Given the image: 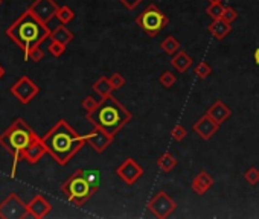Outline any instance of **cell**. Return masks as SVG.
Returning a JSON list of instances; mask_svg holds the SVG:
<instances>
[{
  "mask_svg": "<svg viewBox=\"0 0 259 219\" xmlns=\"http://www.w3.org/2000/svg\"><path fill=\"white\" fill-rule=\"evenodd\" d=\"M11 93H13V96L20 104H29L34 97L40 93V87L31 78L21 76L13 87H11Z\"/></svg>",
  "mask_w": 259,
  "mask_h": 219,
  "instance_id": "obj_9",
  "label": "cell"
},
{
  "mask_svg": "<svg viewBox=\"0 0 259 219\" xmlns=\"http://www.w3.org/2000/svg\"><path fill=\"white\" fill-rule=\"evenodd\" d=\"M44 154H48V148H46V145L43 143L41 137H38V139H35L25 151H23L21 158L23 160H26L28 163H31V164H35L41 160V157Z\"/></svg>",
  "mask_w": 259,
  "mask_h": 219,
  "instance_id": "obj_14",
  "label": "cell"
},
{
  "mask_svg": "<svg viewBox=\"0 0 259 219\" xmlns=\"http://www.w3.org/2000/svg\"><path fill=\"white\" fill-rule=\"evenodd\" d=\"M207 31L214 35L217 40H222V38H226L227 34H230L232 26H230V23H226L224 20L217 18V20H214L209 24Z\"/></svg>",
  "mask_w": 259,
  "mask_h": 219,
  "instance_id": "obj_19",
  "label": "cell"
},
{
  "mask_svg": "<svg viewBox=\"0 0 259 219\" xmlns=\"http://www.w3.org/2000/svg\"><path fill=\"white\" fill-rule=\"evenodd\" d=\"M222 11H224V6H222V2H218V3H209V6L206 8V14L210 16L214 20H217V18H221Z\"/></svg>",
  "mask_w": 259,
  "mask_h": 219,
  "instance_id": "obj_28",
  "label": "cell"
},
{
  "mask_svg": "<svg viewBox=\"0 0 259 219\" xmlns=\"http://www.w3.org/2000/svg\"><path fill=\"white\" fill-rule=\"evenodd\" d=\"M35 139H38V136L28 127V124L21 117L17 119L6 131L0 134V145L13 155V160H14L13 169H11V178L16 177L17 166H18L23 151H25Z\"/></svg>",
  "mask_w": 259,
  "mask_h": 219,
  "instance_id": "obj_4",
  "label": "cell"
},
{
  "mask_svg": "<svg viewBox=\"0 0 259 219\" xmlns=\"http://www.w3.org/2000/svg\"><path fill=\"white\" fill-rule=\"evenodd\" d=\"M58 9H60V6L56 5L55 0H35V2H32V5L28 8V11L32 12V14L44 24L49 20H52L54 17H56Z\"/></svg>",
  "mask_w": 259,
  "mask_h": 219,
  "instance_id": "obj_12",
  "label": "cell"
},
{
  "mask_svg": "<svg viewBox=\"0 0 259 219\" xmlns=\"http://www.w3.org/2000/svg\"><path fill=\"white\" fill-rule=\"evenodd\" d=\"M98 104H99V102H98L93 96H86L84 99H82V102H81L82 108L86 110V113H92L93 110L98 107Z\"/></svg>",
  "mask_w": 259,
  "mask_h": 219,
  "instance_id": "obj_33",
  "label": "cell"
},
{
  "mask_svg": "<svg viewBox=\"0 0 259 219\" xmlns=\"http://www.w3.org/2000/svg\"><path fill=\"white\" fill-rule=\"evenodd\" d=\"M220 125L217 122L212 119L207 113H204L202 117H200L195 124L192 125V129L197 136H200L203 140H210L212 137L215 136L217 131H218Z\"/></svg>",
  "mask_w": 259,
  "mask_h": 219,
  "instance_id": "obj_13",
  "label": "cell"
},
{
  "mask_svg": "<svg viewBox=\"0 0 259 219\" xmlns=\"http://www.w3.org/2000/svg\"><path fill=\"white\" fill-rule=\"evenodd\" d=\"M43 58H44V52L41 51L40 46H35L34 49H31L28 55H25V59H26V61L31 59L32 63H40Z\"/></svg>",
  "mask_w": 259,
  "mask_h": 219,
  "instance_id": "obj_31",
  "label": "cell"
},
{
  "mask_svg": "<svg viewBox=\"0 0 259 219\" xmlns=\"http://www.w3.org/2000/svg\"><path fill=\"white\" fill-rule=\"evenodd\" d=\"M212 119H214L218 125H222L224 122L232 116V110L222 102L221 99L215 101L214 104H212L209 108H207V111H206Z\"/></svg>",
  "mask_w": 259,
  "mask_h": 219,
  "instance_id": "obj_15",
  "label": "cell"
},
{
  "mask_svg": "<svg viewBox=\"0 0 259 219\" xmlns=\"http://www.w3.org/2000/svg\"><path fill=\"white\" fill-rule=\"evenodd\" d=\"M244 180L249 182L250 186H256L258 182H259V169L255 167V166L249 167L244 172Z\"/></svg>",
  "mask_w": 259,
  "mask_h": 219,
  "instance_id": "obj_29",
  "label": "cell"
},
{
  "mask_svg": "<svg viewBox=\"0 0 259 219\" xmlns=\"http://www.w3.org/2000/svg\"><path fill=\"white\" fill-rule=\"evenodd\" d=\"M119 2H121L128 11H133V9H136L140 3H142L144 0H119Z\"/></svg>",
  "mask_w": 259,
  "mask_h": 219,
  "instance_id": "obj_36",
  "label": "cell"
},
{
  "mask_svg": "<svg viewBox=\"0 0 259 219\" xmlns=\"http://www.w3.org/2000/svg\"><path fill=\"white\" fill-rule=\"evenodd\" d=\"M148 210L159 219H166L177 210V202H175L172 197H169L166 192L160 190L149 200Z\"/></svg>",
  "mask_w": 259,
  "mask_h": 219,
  "instance_id": "obj_8",
  "label": "cell"
},
{
  "mask_svg": "<svg viewBox=\"0 0 259 219\" xmlns=\"http://www.w3.org/2000/svg\"><path fill=\"white\" fill-rule=\"evenodd\" d=\"M215 184V180L214 177H212L209 172H206V170H202L197 177H194L192 180V190L194 193H197L198 197H203V195L212 189V186Z\"/></svg>",
  "mask_w": 259,
  "mask_h": 219,
  "instance_id": "obj_16",
  "label": "cell"
},
{
  "mask_svg": "<svg viewBox=\"0 0 259 219\" xmlns=\"http://www.w3.org/2000/svg\"><path fill=\"white\" fill-rule=\"evenodd\" d=\"M237 18H238V12H237V9H233L232 6H224V11H222L221 20H224L226 23H230V24H232Z\"/></svg>",
  "mask_w": 259,
  "mask_h": 219,
  "instance_id": "obj_32",
  "label": "cell"
},
{
  "mask_svg": "<svg viewBox=\"0 0 259 219\" xmlns=\"http://www.w3.org/2000/svg\"><path fill=\"white\" fill-rule=\"evenodd\" d=\"M84 139H86V143L90 146V148H93V151L98 152V154H102L113 143L114 136L110 132H107L105 129H102V128L95 127L92 132L86 134Z\"/></svg>",
  "mask_w": 259,
  "mask_h": 219,
  "instance_id": "obj_11",
  "label": "cell"
},
{
  "mask_svg": "<svg viewBox=\"0 0 259 219\" xmlns=\"http://www.w3.org/2000/svg\"><path fill=\"white\" fill-rule=\"evenodd\" d=\"M5 76V69L2 67V66H0V79H2Z\"/></svg>",
  "mask_w": 259,
  "mask_h": 219,
  "instance_id": "obj_38",
  "label": "cell"
},
{
  "mask_svg": "<svg viewBox=\"0 0 259 219\" xmlns=\"http://www.w3.org/2000/svg\"><path fill=\"white\" fill-rule=\"evenodd\" d=\"M66 44H61V43H58V41H55V40H51V43H49V46H48V51H49V54L52 55V56H55V58H58V56H61L64 52H66Z\"/></svg>",
  "mask_w": 259,
  "mask_h": 219,
  "instance_id": "obj_30",
  "label": "cell"
},
{
  "mask_svg": "<svg viewBox=\"0 0 259 219\" xmlns=\"http://www.w3.org/2000/svg\"><path fill=\"white\" fill-rule=\"evenodd\" d=\"M82 174H84V177L87 178V181L90 182L93 187L99 189V182H101L99 170H96V169H82Z\"/></svg>",
  "mask_w": 259,
  "mask_h": 219,
  "instance_id": "obj_25",
  "label": "cell"
},
{
  "mask_svg": "<svg viewBox=\"0 0 259 219\" xmlns=\"http://www.w3.org/2000/svg\"><path fill=\"white\" fill-rule=\"evenodd\" d=\"M41 140L48 148V154L61 166L67 164L86 145L84 136H79L64 119L58 120Z\"/></svg>",
  "mask_w": 259,
  "mask_h": 219,
  "instance_id": "obj_1",
  "label": "cell"
},
{
  "mask_svg": "<svg viewBox=\"0 0 259 219\" xmlns=\"http://www.w3.org/2000/svg\"><path fill=\"white\" fill-rule=\"evenodd\" d=\"M209 3H218V2H222V0H206Z\"/></svg>",
  "mask_w": 259,
  "mask_h": 219,
  "instance_id": "obj_39",
  "label": "cell"
},
{
  "mask_svg": "<svg viewBox=\"0 0 259 219\" xmlns=\"http://www.w3.org/2000/svg\"><path fill=\"white\" fill-rule=\"evenodd\" d=\"M136 23L142 28V31L148 36L152 38V36H156L168 26L169 18L154 3H151L136 17Z\"/></svg>",
  "mask_w": 259,
  "mask_h": 219,
  "instance_id": "obj_6",
  "label": "cell"
},
{
  "mask_svg": "<svg viewBox=\"0 0 259 219\" xmlns=\"http://www.w3.org/2000/svg\"><path fill=\"white\" fill-rule=\"evenodd\" d=\"M144 172H145L144 167L140 166L134 160V158H131V157L125 158L124 163H121L119 166H117V169H116V175L119 177L125 182V184H128V186L136 184V181L142 178Z\"/></svg>",
  "mask_w": 259,
  "mask_h": 219,
  "instance_id": "obj_10",
  "label": "cell"
},
{
  "mask_svg": "<svg viewBox=\"0 0 259 219\" xmlns=\"http://www.w3.org/2000/svg\"><path fill=\"white\" fill-rule=\"evenodd\" d=\"M86 117L93 127L102 128L114 136L133 119V114L113 94H110L102 97L98 107L92 113H87Z\"/></svg>",
  "mask_w": 259,
  "mask_h": 219,
  "instance_id": "obj_3",
  "label": "cell"
},
{
  "mask_svg": "<svg viewBox=\"0 0 259 219\" xmlns=\"http://www.w3.org/2000/svg\"><path fill=\"white\" fill-rule=\"evenodd\" d=\"M192 64H194L192 58L187 55L185 51H179L177 54L171 56V66H172L175 70H177L179 73L187 72V70L192 67Z\"/></svg>",
  "mask_w": 259,
  "mask_h": 219,
  "instance_id": "obj_18",
  "label": "cell"
},
{
  "mask_svg": "<svg viewBox=\"0 0 259 219\" xmlns=\"http://www.w3.org/2000/svg\"><path fill=\"white\" fill-rule=\"evenodd\" d=\"M6 35L28 55L31 49L51 38V31L32 12L26 11L6 29Z\"/></svg>",
  "mask_w": 259,
  "mask_h": 219,
  "instance_id": "obj_2",
  "label": "cell"
},
{
  "mask_svg": "<svg viewBox=\"0 0 259 219\" xmlns=\"http://www.w3.org/2000/svg\"><path fill=\"white\" fill-rule=\"evenodd\" d=\"M194 75L198 79H206V78H209L212 75V67L203 61V63L197 64V67L194 69Z\"/></svg>",
  "mask_w": 259,
  "mask_h": 219,
  "instance_id": "obj_27",
  "label": "cell"
},
{
  "mask_svg": "<svg viewBox=\"0 0 259 219\" xmlns=\"http://www.w3.org/2000/svg\"><path fill=\"white\" fill-rule=\"evenodd\" d=\"M159 81H160V85L163 89H171V87H174V84L177 82V76H175L172 72L165 70L160 75Z\"/></svg>",
  "mask_w": 259,
  "mask_h": 219,
  "instance_id": "obj_26",
  "label": "cell"
},
{
  "mask_svg": "<svg viewBox=\"0 0 259 219\" xmlns=\"http://www.w3.org/2000/svg\"><path fill=\"white\" fill-rule=\"evenodd\" d=\"M0 218L2 219H26L35 216L28 210V204H25L17 193H9L8 197L0 202Z\"/></svg>",
  "mask_w": 259,
  "mask_h": 219,
  "instance_id": "obj_7",
  "label": "cell"
},
{
  "mask_svg": "<svg viewBox=\"0 0 259 219\" xmlns=\"http://www.w3.org/2000/svg\"><path fill=\"white\" fill-rule=\"evenodd\" d=\"M28 210L35 216V219H41L52 210V205L44 197L37 195V197L28 204Z\"/></svg>",
  "mask_w": 259,
  "mask_h": 219,
  "instance_id": "obj_17",
  "label": "cell"
},
{
  "mask_svg": "<svg viewBox=\"0 0 259 219\" xmlns=\"http://www.w3.org/2000/svg\"><path fill=\"white\" fill-rule=\"evenodd\" d=\"M96 190L98 189L93 187L82 174V169H78L64 184H61V192L66 195L67 201L78 207L84 205L96 193Z\"/></svg>",
  "mask_w": 259,
  "mask_h": 219,
  "instance_id": "obj_5",
  "label": "cell"
},
{
  "mask_svg": "<svg viewBox=\"0 0 259 219\" xmlns=\"http://www.w3.org/2000/svg\"><path fill=\"white\" fill-rule=\"evenodd\" d=\"M92 87H93V90H95V93H98L101 96V99H102V97L110 96L111 91H113L110 78H107V76H101L99 79H96L95 82H93Z\"/></svg>",
  "mask_w": 259,
  "mask_h": 219,
  "instance_id": "obj_21",
  "label": "cell"
},
{
  "mask_svg": "<svg viewBox=\"0 0 259 219\" xmlns=\"http://www.w3.org/2000/svg\"><path fill=\"white\" fill-rule=\"evenodd\" d=\"M160 47H162V51L166 54V55H169V56H172V55H175L179 51H180V41L175 38V36H166L162 43H160Z\"/></svg>",
  "mask_w": 259,
  "mask_h": 219,
  "instance_id": "obj_23",
  "label": "cell"
},
{
  "mask_svg": "<svg viewBox=\"0 0 259 219\" xmlns=\"http://www.w3.org/2000/svg\"><path fill=\"white\" fill-rule=\"evenodd\" d=\"M51 40H55V41H58V43H61V44H66V46H67L69 43H72L74 34L66 28V24H60V26H58L55 31H52Z\"/></svg>",
  "mask_w": 259,
  "mask_h": 219,
  "instance_id": "obj_20",
  "label": "cell"
},
{
  "mask_svg": "<svg viewBox=\"0 0 259 219\" xmlns=\"http://www.w3.org/2000/svg\"><path fill=\"white\" fill-rule=\"evenodd\" d=\"M177 164H179V160L169 152H165L157 158V166L160 167L162 172H171Z\"/></svg>",
  "mask_w": 259,
  "mask_h": 219,
  "instance_id": "obj_22",
  "label": "cell"
},
{
  "mask_svg": "<svg viewBox=\"0 0 259 219\" xmlns=\"http://www.w3.org/2000/svg\"><path fill=\"white\" fill-rule=\"evenodd\" d=\"M2 3H3V0H0V6H2Z\"/></svg>",
  "mask_w": 259,
  "mask_h": 219,
  "instance_id": "obj_40",
  "label": "cell"
},
{
  "mask_svg": "<svg viewBox=\"0 0 259 219\" xmlns=\"http://www.w3.org/2000/svg\"><path fill=\"white\" fill-rule=\"evenodd\" d=\"M110 82H111L113 90H119L125 85V78L121 75V73H113L111 78H110Z\"/></svg>",
  "mask_w": 259,
  "mask_h": 219,
  "instance_id": "obj_35",
  "label": "cell"
},
{
  "mask_svg": "<svg viewBox=\"0 0 259 219\" xmlns=\"http://www.w3.org/2000/svg\"><path fill=\"white\" fill-rule=\"evenodd\" d=\"M171 136H172V139H174L175 142H182V140L187 136V131H186V128L182 127V125H175V127L171 129Z\"/></svg>",
  "mask_w": 259,
  "mask_h": 219,
  "instance_id": "obj_34",
  "label": "cell"
},
{
  "mask_svg": "<svg viewBox=\"0 0 259 219\" xmlns=\"http://www.w3.org/2000/svg\"><path fill=\"white\" fill-rule=\"evenodd\" d=\"M253 58H255V63L259 66V47L255 51V55H253Z\"/></svg>",
  "mask_w": 259,
  "mask_h": 219,
  "instance_id": "obj_37",
  "label": "cell"
},
{
  "mask_svg": "<svg viewBox=\"0 0 259 219\" xmlns=\"http://www.w3.org/2000/svg\"><path fill=\"white\" fill-rule=\"evenodd\" d=\"M56 18L63 24H67L75 18V12L69 6H60V9H58V12H56Z\"/></svg>",
  "mask_w": 259,
  "mask_h": 219,
  "instance_id": "obj_24",
  "label": "cell"
}]
</instances>
